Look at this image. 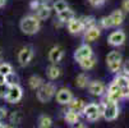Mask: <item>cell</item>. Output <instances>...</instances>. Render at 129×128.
I'll return each instance as SVG.
<instances>
[{
    "instance_id": "12",
    "label": "cell",
    "mask_w": 129,
    "mask_h": 128,
    "mask_svg": "<svg viewBox=\"0 0 129 128\" xmlns=\"http://www.w3.org/2000/svg\"><path fill=\"white\" fill-rule=\"evenodd\" d=\"M101 35V28L97 26H92L87 30H84V41L86 42H92L100 37Z\"/></svg>"
},
{
    "instance_id": "6",
    "label": "cell",
    "mask_w": 129,
    "mask_h": 128,
    "mask_svg": "<svg viewBox=\"0 0 129 128\" xmlns=\"http://www.w3.org/2000/svg\"><path fill=\"white\" fill-rule=\"evenodd\" d=\"M33 58V49L31 46H24L18 53V62L22 67H26L29 64V62Z\"/></svg>"
},
{
    "instance_id": "3",
    "label": "cell",
    "mask_w": 129,
    "mask_h": 128,
    "mask_svg": "<svg viewBox=\"0 0 129 128\" xmlns=\"http://www.w3.org/2000/svg\"><path fill=\"white\" fill-rule=\"evenodd\" d=\"M56 94V87L52 82H47V83H42L39 88H37V99L41 103H49L54 95Z\"/></svg>"
},
{
    "instance_id": "22",
    "label": "cell",
    "mask_w": 129,
    "mask_h": 128,
    "mask_svg": "<svg viewBox=\"0 0 129 128\" xmlns=\"http://www.w3.org/2000/svg\"><path fill=\"white\" fill-rule=\"evenodd\" d=\"M89 83V80H88V76L84 74V73H81V74L77 76L76 78V86L79 87V88H86Z\"/></svg>"
},
{
    "instance_id": "16",
    "label": "cell",
    "mask_w": 129,
    "mask_h": 128,
    "mask_svg": "<svg viewBox=\"0 0 129 128\" xmlns=\"http://www.w3.org/2000/svg\"><path fill=\"white\" fill-rule=\"evenodd\" d=\"M84 106H86V104H84V101L81 100V99H74V97H73V99L68 103V109H70V110H73V112H77V113H79V114L83 112Z\"/></svg>"
},
{
    "instance_id": "7",
    "label": "cell",
    "mask_w": 129,
    "mask_h": 128,
    "mask_svg": "<svg viewBox=\"0 0 129 128\" xmlns=\"http://www.w3.org/2000/svg\"><path fill=\"white\" fill-rule=\"evenodd\" d=\"M106 96L111 100V101H119L120 99H123V91H121V87H119L114 81L110 83L109 88H107V94Z\"/></svg>"
},
{
    "instance_id": "27",
    "label": "cell",
    "mask_w": 129,
    "mask_h": 128,
    "mask_svg": "<svg viewBox=\"0 0 129 128\" xmlns=\"http://www.w3.org/2000/svg\"><path fill=\"white\" fill-rule=\"evenodd\" d=\"M67 8H68V3L65 2V0H56V2L52 4V9L56 13H59V12L67 9Z\"/></svg>"
},
{
    "instance_id": "17",
    "label": "cell",
    "mask_w": 129,
    "mask_h": 128,
    "mask_svg": "<svg viewBox=\"0 0 129 128\" xmlns=\"http://www.w3.org/2000/svg\"><path fill=\"white\" fill-rule=\"evenodd\" d=\"M51 14V8L49 5H46L45 3H41V5L36 9V15H37L40 19H46Z\"/></svg>"
},
{
    "instance_id": "4",
    "label": "cell",
    "mask_w": 129,
    "mask_h": 128,
    "mask_svg": "<svg viewBox=\"0 0 129 128\" xmlns=\"http://www.w3.org/2000/svg\"><path fill=\"white\" fill-rule=\"evenodd\" d=\"M83 115L87 118V120L89 122H96L100 119L101 117V113H100V108H99V104H95V103H91V104H87L83 109Z\"/></svg>"
},
{
    "instance_id": "33",
    "label": "cell",
    "mask_w": 129,
    "mask_h": 128,
    "mask_svg": "<svg viewBox=\"0 0 129 128\" xmlns=\"http://www.w3.org/2000/svg\"><path fill=\"white\" fill-rule=\"evenodd\" d=\"M10 72H13V68H12V65L9 63H2L0 64V73H2V74L7 76L8 73H10Z\"/></svg>"
},
{
    "instance_id": "41",
    "label": "cell",
    "mask_w": 129,
    "mask_h": 128,
    "mask_svg": "<svg viewBox=\"0 0 129 128\" xmlns=\"http://www.w3.org/2000/svg\"><path fill=\"white\" fill-rule=\"evenodd\" d=\"M5 3H7V0H0V8H3L5 5Z\"/></svg>"
},
{
    "instance_id": "11",
    "label": "cell",
    "mask_w": 129,
    "mask_h": 128,
    "mask_svg": "<svg viewBox=\"0 0 129 128\" xmlns=\"http://www.w3.org/2000/svg\"><path fill=\"white\" fill-rule=\"evenodd\" d=\"M107 41L111 46H120L125 41V33L123 31H114L113 33H110Z\"/></svg>"
},
{
    "instance_id": "19",
    "label": "cell",
    "mask_w": 129,
    "mask_h": 128,
    "mask_svg": "<svg viewBox=\"0 0 129 128\" xmlns=\"http://www.w3.org/2000/svg\"><path fill=\"white\" fill-rule=\"evenodd\" d=\"M46 74H47L49 80L55 81V80H58V78L60 77V74H61V69H60L56 64H54V63H52V65H50V67L47 68Z\"/></svg>"
},
{
    "instance_id": "8",
    "label": "cell",
    "mask_w": 129,
    "mask_h": 128,
    "mask_svg": "<svg viewBox=\"0 0 129 128\" xmlns=\"http://www.w3.org/2000/svg\"><path fill=\"white\" fill-rule=\"evenodd\" d=\"M91 55H93V53H92V47L88 44H83V45H81L74 51V55H73V57H74L76 62H81L82 59H86V58H88Z\"/></svg>"
},
{
    "instance_id": "30",
    "label": "cell",
    "mask_w": 129,
    "mask_h": 128,
    "mask_svg": "<svg viewBox=\"0 0 129 128\" xmlns=\"http://www.w3.org/2000/svg\"><path fill=\"white\" fill-rule=\"evenodd\" d=\"M106 62L110 63V62H121V55L119 51H111L107 54L106 57Z\"/></svg>"
},
{
    "instance_id": "39",
    "label": "cell",
    "mask_w": 129,
    "mask_h": 128,
    "mask_svg": "<svg viewBox=\"0 0 129 128\" xmlns=\"http://www.w3.org/2000/svg\"><path fill=\"white\" fill-rule=\"evenodd\" d=\"M121 7H123V10H125L126 13H129V0H124Z\"/></svg>"
},
{
    "instance_id": "25",
    "label": "cell",
    "mask_w": 129,
    "mask_h": 128,
    "mask_svg": "<svg viewBox=\"0 0 129 128\" xmlns=\"http://www.w3.org/2000/svg\"><path fill=\"white\" fill-rule=\"evenodd\" d=\"M81 21H82V24H83V28H84V30H87V28H89V27H92V26H96L95 18L91 17V15H88V17H82Z\"/></svg>"
},
{
    "instance_id": "9",
    "label": "cell",
    "mask_w": 129,
    "mask_h": 128,
    "mask_svg": "<svg viewBox=\"0 0 129 128\" xmlns=\"http://www.w3.org/2000/svg\"><path fill=\"white\" fill-rule=\"evenodd\" d=\"M55 95H56V101H58L59 104H61V105H68V103L73 99L72 91H70L69 88H65V87L58 90Z\"/></svg>"
},
{
    "instance_id": "35",
    "label": "cell",
    "mask_w": 129,
    "mask_h": 128,
    "mask_svg": "<svg viewBox=\"0 0 129 128\" xmlns=\"http://www.w3.org/2000/svg\"><path fill=\"white\" fill-rule=\"evenodd\" d=\"M106 0H88V3L92 5V7H95V8H99V7H102L105 4Z\"/></svg>"
},
{
    "instance_id": "10",
    "label": "cell",
    "mask_w": 129,
    "mask_h": 128,
    "mask_svg": "<svg viewBox=\"0 0 129 128\" xmlns=\"http://www.w3.org/2000/svg\"><path fill=\"white\" fill-rule=\"evenodd\" d=\"M88 91L93 96H102L105 94V85L101 81H92L88 83Z\"/></svg>"
},
{
    "instance_id": "43",
    "label": "cell",
    "mask_w": 129,
    "mask_h": 128,
    "mask_svg": "<svg viewBox=\"0 0 129 128\" xmlns=\"http://www.w3.org/2000/svg\"><path fill=\"white\" fill-rule=\"evenodd\" d=\"M2 57H3V49L0 47V60H2Z\"/></svg>"
},
{
    "instance_id": "40",
    "label": "cell",
    "mask_w": 129,
    "mask_h": 128,
    "mask_svg": "<svg viewBox=\"0 0 129 128\" xmlns=\"http://www.w3.org/2000/svg\"><path fill=\"white\" fill-rule=\"evenodd\" d=\"M4 82H5V76L0 73V83H4Z\"/></svg>"
},
{
    "instance_id": "32",
    "label": "cell",
    "mask_w": 129,
    "mask_h": 128,
    "mask_svg": "<svg viewBox=\"0 0 129 128\" xmlns=\"http://www.w3.org/2000/svg\"><path fill=\"white\" fill-rule=\"evenodd\" d=\"M5 82L9 85V86H13V85H17L18 83V76L15 74L14 72H10L5 76Z\"/></svg>"
},
{
    "instance_id": "18",
    "label": "cell",
    "mask_w": 129,
    "mask_h": 128,
    "mask_svg": "<svg viewBox=\"0 0 129 128\" xmlns=\"http://www.w3.org/2000/svg\"><path fill=\"white\" fill-rule=\"evenodd\" d=\"M64 120L68 124H70V125H76L79 122V113L73 112V110H70V109H68V112L64 115Z\"/></svg>"
},
{
    "instance_id": "42",
    "label": "cell",
    "mask_w": 129,
    "mask_h": 128,
    "mask_svg": "<svg viewBox=\"0 0 129 128\" xmlns=\"http://www.w3.org/2000/svg\"><path fill=\"white\" fill-rule=\"evenodd\" d=\"M4 127H8V124H3L2 120H0V128H4Z\"/></svg>"
},
{
    "instance_id": "20",
    "label": "cell",
    "mask_w": 129,
    "mask_h": 128,
    "mask_svg": "<svg viewBox=\"0 0 129 128\" xmlns=\"http://www.w3.org/2000/svg\"><path fill=\"white\" fill-rule=\"evenodd\" d=\"M110 18H111V22H113V27H118L123 23L124 21V13L123 10L118 9V10H114L111 13V15H110Z\"/></svg>"
},
{
    "instance_id": "23",
    "label": "cell",
    "mask_w": 129,
    "mask_h": 128,
    "mask_svg": "<svg viewBox=\"0 0 129 128\" xmlns=\"http://www.w3.org/2000/svg\"><path fill=\"white\" fill-rule=\"evenodd\" d=\"M44 83V81H42V78L40 77V76H31V78L28 80V85H29V87L32 88V90H37L41 85Z\"/></svg>"
},
{
    "instance_id": "28",
    "label": "cell",
    "mask_w": 129,
    "mask_h": 128,
    "mask_svg": "<svg viewBox=\"0 0 129 128\" xmlns=\"http://www.w3.org/2000/svg\"><path fill=\"white\" fill-rule=\"evenodd\" d=\"M99 26H100V28H104V30L113 27V22H111V18H110V15H109V17H102L101 19L99 21Z\"/></svg>"
},
{
    "instance_id": "36",
    "label": "cell",
    "mask_w": 129,
    "mask_h": 128,
    "mask_svg": "<svg viewBox=\"0 0 129 128\" xmlns=\"http://www.w3.org/2000/svg\"><path fill=\"white\" fill-rule=\"evenodd\" d=\"M7 117H8V110L5 108L0 106V120H4Z\"/></svg>"
},
{
    "instance_id": "24",
    "label": "cell",
    "mask_w": 129,
    "mask_h": 128,
    "mask_svg": "<svg viewBox=\"0 0 129 128\" xmlns=\"http://www.w3.org/2000/svg\"><path fill=\"white\" fill-rule=\"evenodd\" d=\"M114 82H115L119 87L124 88V87H126V86H128V83H129V77H128V76H125L124 73H123V74H118V77L114 80Z\"/></svg>"
},
{
    "instance_id": "14",
    "label": "cell",
    "mask_w": 129,
    "mask_h": 128,
    "mask_svg": "<svg viewBox=\"0 0 129 128\" xmlns=\"http://www.w3.org/2000/svg\"><path fill=\"white\" fill-rule=\"evenodd\" d=\"M64 57V50L60 46H52L49 51V60L54 64H58Z\"/></svg>"
},
{
    "instance_id": "21",
    "label": "cell",
    "mask_w": 129,
    "mask_h": 128,
    "mask_svg": "<svg viewBox=\"0 0 129 128\" xmlns=\"http://www.w3.org/2000/svg\"><path fill=\"white\" fill-rule=\"evenodd\" d=\"M78 63H79V65H81V68L83 70H89V69H92V68L96 65V58L93 55H91V57H88L86 59H82Z\"/></svg>"
},
{
    "instance_id": "26",
    "label": "cell",
    "mask_w": 129,
    "mask_h": 128,
    "mask_svg": "<svg viewBox=\"0 0 129 128\" xmlns=\"http://www.w3.org/2000/svg\"><path fill=\"white\" fill-rule=\"evenodd\" d=\"M51 125H52V120H51L50 117H47V115H41V117L39 118V127H41V128H49V127H51Z\"/></svg>"
},
{
    "instance_id": "29",
    "label": "cell",
    "mask_w": 129,
    "mask_h": 128,
    "mask_svg": "<svg viewBox=\"0 0 129 128\" xmlns=\"http://www.w3.org/2000/svg\"><path fill=\"white\" fill-rule=\"evenodd\" d=\"M22 119H23V114L21 112H13L9 117V120L13 124H19L22 122Z\"/></svg>"
},
{
    "instance_id": "5",
    "label": "cell",
    "mask_w": 129,
    "mask_h": 128,
    "mask_svg": "<svg viewBox=\"0 0 129 128\" xmlns=\"http://www.w3.org/2000/svg\"><path fill=\"white\" fill-rule=\"evenodd\" d=\"M22 96H23V90H22V87H21L17 83V85L10 86L8 94H7V96H5V100H7L9 104H15V103H18V101H21Z\"/></svg>"
},
{
    "instance_id": "1",
    "label": "cell",
    "mask_w": 129,
    "mask_h": 128,
    "mask_svg": "<svg viewBox=\"0 0 129 128\" xmlns=\"http://www.w3.org/2000/svg\"><path fill=\"white\" fill-rule=\"evenodd\" d=\"M21 31L26 35H35L41 28V19L37 15H26L19 23Z\"/></svg>"
},
{
    "instance_id": "31",
    "label": "cell",
    "mask_w": 129,
    "mask_h": 128,
    "mask_svg": "<svg viewBox=\"0 0 129 128\" xmlns=\"http://www.w3.org/2000/svg\"><path fill=\"white\" fill-rule=\"evenodd\" d=\"M107 68L111 73H119L121 69V62H110L107 63Z\"/></svg>"
},
{
    "instance_id": "37",
    "label": "cell",
    "mask_w": 129,
    "mask_h": 128,
    "mask_svg": "<svg viewBox=\"0 0 129 128\" xmlns=\"http://www.w3.org/2000/svg\"><path fill=\"white\" fill-rule=\"evenodd\" d=\"M40 5H41V3L39 2V0H32L31 4H29V8H31L32 10H36V9H37Z\"/></svg>"
},
{
    "instance_id": "15",
    "label": "cell",
    "mask_w": 129,
    "mask_h": 128,
    "mask_svg": "<svg viewBox=\"0 0 129 128\" xmlns=\"http://www.w3.org/2000/svg\"><path fill=\"white\" fill-rule=\"evenodd\" d=\"M56 14H58V21H59L60 23H68L70 19H73V18L76 17L74 12H73L69 7H68L67 9H64V10L56 13Z\"/></svg>"
},
{
    "instance_id": "38",
    "label": "cell",
    "mask_w": 129,
    "mask_h": 128,
    "mask_svg": "<svg viewBox=\"0 0 129 128\" xmlns=\"http://www.w3.org/2000/svg\"><path fill=\"white\" fill-rule=\"evenodd\" d=\"M121 68H123V73H124V74L129 77V60H126V62L123 64Z\"/></svg>"
},
{
    "instance_id": "44",
    "label": "cell",
    "mask_w": 129,
    "mask_h": 128,
    "mask_svg": "<svg viewBox=\"0 0 129 128\" xmlns=\"http://www.w3.org/2000/svg\"><path fill=\"white\" fill-rule=\"evenodd\" d=\"M128 87H129V83H128Z\"/></svg>"
},
{
    "instance_id": "45",
    "label": "cell",
    "mask_w": 129,
    "mask_h": 128,
    "mask_svg": "<svg viewBox=\"0 0 129 128\" xmlns=\"http://www.w3.org/2000/svg\"><path fill=\"white\" fill-rule=\"evenodd\" d=\"M128 99H129V96H128Z\"/></svg>"
},
{
    "instance_id": "34",
    "label": "cell",
    "mask_w": 129,
    "mask_h": 128,
    "mask_svg": "<svg viewBox=\"0 0 129 128\" xmlns=\"http://www.w3.org/2000/svg\"><path fill=\"white\" fill-rule=\"evenodd\" d=\"M9 88H10V86H9L7 82L0 83V99H5V96H7V94H8Z\"/></svg>"
},
{
    "instance_id": "2",
    "label": "cell",
    "mask_w": 129,
    "mask_h": 128,
    "mask_svg": "<svg viewBox=\"0 0 129 128\" xmlns=\"http://www.w3.org/2000/svg\"><path fill=\"white\" fill-rule=\"evenodd\" d=\"M104 96V95H102ZM104 104V110H102V117L111 122V120H115L119 115V106H118V103L116 101H111L106 95L102 97V101Z\"/></svg>"
},
{
    "instance_id": "13",
    "label": "cell",
    "mask_w": 129,
    "mask_h": 128,
    "mask_svg": "<svg viewBox=\"0 0 129 128\" xmlns=\"http://www.w3.org/2000/svg\"><path fill=\"white\" fill-rule=\"evenodd\" d=\"M68 31L72 33V35H77V33H81L82 31H84L83 28V24H82V21H81V18H73V19H70L68 23Z\"/></svg>"
}]
</instances>
